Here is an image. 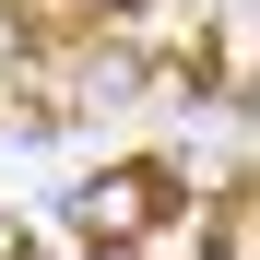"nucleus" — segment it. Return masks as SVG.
<instances>
[{
    "mask_svg": "<svg viewBox=\"0 0 260 260\" xmlns=\"http://www.w3.org/2000/svg\"><path fill=\"white\" fill-rule=\"evenodd\" d=\"M130 95H142V48H118V36H107V48L83 59V83H71V107H130Z\"/></svg>",
    "mask_w": 260,
    "mask_h": 260,
    "instance_id": "nucleus-2",
    "label": "nucleus"
},
{
    "mask_svg": "<svg viewBox=\"0 0 260 260\" xmlns=\"http://www.w3.org/2000/svg\"><path fill=\"white\" fill-rule=\"evenodd\" d=\"M0 260H12V213H0Z\"/></svg>",
    "mask_w": 260,
    "mask_h": 260,
    "instance_id": "nucleus-5",
    "label": "nucleus"
},
{
    "mask_svg": "<svg viewBox=\"0 0 260 260\" xmlns=\"http://www.w3.org/2000/svg\"><path fill=\"white\" fill-rule=\"evenodd\" d=\"M83 260H154V248H83Z\"/></svg>",
    "mask_w": 260,
    "mask_h": 260,
    "instance_id": "nucleus-4",
    "label": "nucleus"
},
{
    "mask_svg": "<svg viewBox=\"0 0 260 260\" xmlns=\"http://www.w3.org/2000/svg\"><path fill=\"white\" fill-rule=\"evenodd\" d=\"M71 12H95V24H118V12H142V0H71Z\"/></svg>",
    "mask_w": 260,
    "mask_h": 260,
    "instance_id": "nucleus-3",
    "label": "nucleus"
},
{
    "mask_svg": "<svg viewBox=\"0 0 260 260\" xmlns=\"http://www.w3.org/2000/svg\"><path fill=\"white\" fill-rule=\"evenodd\" d=\"M154 213H166V166H95L71 189V237L83 248H142Z\"/></svg>",
    "mask_w": 260,
    "mask_h": 260,
    "instance_id": "nucleus-1",
    "label": "nucleus"
}]
</instances>
